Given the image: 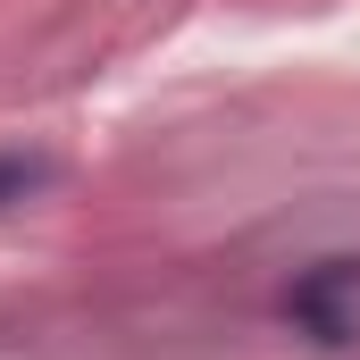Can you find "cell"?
Returning <instances> with one entry per match:
<instances>
[{"label":"cell","instance_id":"1","mask_svg":"<svg viewBox=\"0 0 360 360\" xmlns=\"http://www.w3.org/2000/svg\"><path fill=\"white\" fill-rule=\"evenodd\" d=\"M285 319L319 344H352L360 335V260H319L285 285Z\"/></svg>","mask_w":360,"mask_h":360},{"label":"cell","instance_id":"2","mask_svg":"<svg viewBox=\"0 0 360 360\" xmlns=\"http://www.w3.org/2000/svg\"><path fill=\"white\" fill-rule=\"evenodd\" d=\"M42 184H51V160L8 151V160H0V210H8V201H25V193H42Z\"/></svg>","mask_w":360,"mask_h":360}]
</instances>
